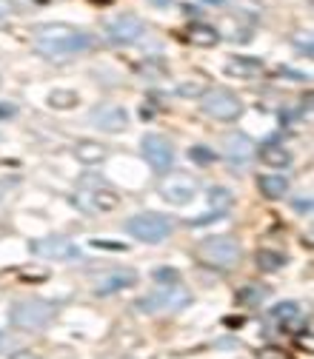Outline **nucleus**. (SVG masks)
I'll list each match as a JSON object with an SVG mask.
<instances>
[{
  "label": "nucleus",
  "instance_id": "obj_24",
  "mask_svg": "<svg viewBox=\"0 0 314 359\" xmlns=\"http://www.w3.org/2000/svg\"><path fill=\"white\" fill-rule=\"evenodd\" d=\"M265 294H269V291H265L263 285H260V288H257V285H249V288H243V291L237 294V302L240 305H257V302L265 300Z\"/></svg>",
  "mask_w": 314,
  "mask_h": 359
},
{
  "label": "nucleus",
  "instance_id": "obj_35",
  "mask_svg": "<svg viewBox=\"0 0 314 359\" xmlns=\"http://www.w3.org/2000/svg\"><path fill=\"white\" fill-rule=\"evenodd\" d=\"M12 12V3H9V0H0V17H6Z\"/></svg>",
  "mask_w": 314,
  "mask_h": 359
},
{
  "label": "nucleus",
  "instance_id": "obj_21",
  "mask_svg": "<svg viewBox=\"0 0 314 359\" xmlns=\"http://www.w3.org/2000/svg\"><path fill=\"white\" fill-rule=\"evenodd\" d=\"M78 91H71V89H55L49 94V106L58 109V111H69V109H75L78 106Z\"/></svg>",
  "mask_w": 314,
  "mask_h": 359
},
{
  "label": "nucleus",
  "instance_id": "obj_27",
  "mask_svg": "<svg viewBox=\"0 0 314 359\" xmlns=\"http://www.w3.org/2000/svg\"><path fill=\"white\" fill-rule=\"evenodd\" d=\"M89 246L103 248V251H126V246H123V243H114V239H91Z\"/></svg>",
  "mask_w": 314,
  "mask_h": 359
},
{
  "label": "nucleus",
  "instance_id": "obj_20",
  "mask_svg": "<svg viewBox=\"0 0 314 359\" xmlns=\"http://www.w3.org/2000/svg\"><path fill=\"white\" fill-rule=\"evenodd\" d=\"M75 157L86 165H94V163H101L106 157V149L101 146V142H94V140H80L78 146H75Z\"/></svg>",
  "mask_w": 314,
  "mask_h": 359
},
{
  "label": "nucleus",
  "instance_id": "obj_23",
  "mask_svg": "<svg viewBox=\"0 0 314 359\" xmlns=\"http://www.w3.org/2000/svg\"><path fill=\"white\" fill-rule=\"evenodd\" d=\"M272 317L286 325L288 320H297V317H300V305H297V302H280V305L272 308Z\"/></svg>",
  "mask_w": 314,
  "mask_h": 359
},
{
  "label": "nucleus",
  "instance_id": "obj_25",
  "mask_svg": "<svg viewBox=\"0 0 314 359\" xmlns=\"http://www.w3.org/2000/svg\"><path fill=\"white\" fill-rule=\"evenodd\" d=\"M214 157H217V154H214V151H209L206 146H191V149H189V160H191V163L209 165V163H214Z\"/></svg>",
  "mask_w": 314,
  "mask_h": 359
},
{
  "label": "nucleus",
  "instance_id": "obj_12",
  "mask_svg": "<svg viewBox=\"0 0 314 359\" xmlns=\"http://www.w3.org/2000/svg\"><path fill=\"white\" fill-rule=\"evenodd\" d=\"M89 120L94 126H101L103 131H109V134H117V131H123L129 126V114L120 106H98L89 114Z\"/></svg>",
  "mask_w": 314,
  "mask_h": 359
},
{
  "label": "nucleus",
  "instance_id": "obj_2",
  "mask_svg": "<svg viewBox=\"0 0 314 359\" xmlns=\"http://www.w3.org/2000/svg\"><path fill=\"white\" fill-rule=\"evenodd\" d=\"M58 314V305L49 302V300H37V297H29V300H20L12 305V325L20 328V331H40L46 328Z\"/></svg>",
  "mask_w": 314,
  "mask_h": 359
},
{
  "label": "nucleus",
  "instance_id": "obj_33",
  "mask_svg": "<svg viewBox=\"0 0 314 359\" xmlns=\"http://www.w3.org/2000/svg\"><path fill=\"white\" fill-rule=\"evenodd\" d=\"M295 208L308 214V211H311V200H308V197H297V200H295Z\"/></svg>",
  "mask_w": 314,
  "mask_h": 359
},
{
  "label": "nucleus",
  "instance_id": "obj_22",
  "mask_svg": "<svg viewBox=\"0 0 314 359\" xmlns=\"http://www.w3.org/2000/svg\"><path fill=\"white\" fill-rule=\"evenodd\" d=\"M254 259H257V268L260 271H277V268L286 266V257L280 251H272V248H260Z\"/></svg>",
  "mask_w": 314,
  "mask_h": 359
},
{
  "label": "nucleus",
  "instance_id": "obj_39",
  "mask_svg": "<svg viewBox=\"0 0 314 359\" xmlns=\"http://www.w3.org/2000/svg\"><path fill=\"white\" fill-rule=\"evenodd\" d=\"M0 194H3V185H0Z\"/></svg>",
  "mask_w": 314,
  "mask_h": 359
},
{
  "label": "nucleus",
  "instance_id": "obj_37",
  "mask_svg": "<svg viewBox=\"0 0 314 359\" xmlns=\"http://www.w3.org/2000/svg\"><path fill=\"white\" fill-rule=\"evenodd\" d=\"M6 234H9V228H6V225H0V239H3Z\"/></svg>",
  "mask_w": 314,
  "mask_h": 359
},
{
  "label": "nucleus",
  "instance_id": "obj_17",
  "mask_svg": "<svg viewBox=\"0 0 314 359\" xmlns=\"http://www.w3.org/2000/svg\"><path fill=\"white\" fill-rule=\"evenodd\" d=\"M257 185H260V194L265 200H283L286 191H288V180L283 174H263L257 180Z\"/></svg>",
  "mask_w": 314,
  "mask_h": 359
},
{
  "label": "nucleus",
  "instance_id": "obj_14",
  "mask_svg": "<svg viewBox=\"0 0 314 359\" xmlns=\"http://www.w3.org/2000/svg\"><path fill=\"white\" fill-rule=\"evenodd\" d=\"M223 154L232 160V163H249L254 154H257V146L252 142V137L246 134H229L226 142H223Z\"/></svg>",
  "mask_w": 314,
  "mask_h": 359
},
{
  "label": "nucleus",
  "instance_id": "obj_5",
  "mask_svg": "<svg viewBox=\"0 0 314 359\" xmlns=\"http://www.w3.org/2000/svg\"><path fill=\"white\" fill-rule=\"evenodd\" d=\"M126 231L140 239V243H163V239L172 234V220L163 217V214L146 211V214H134L126 223Z\"/></svg>",
  "mask_w": 314,
  "mask_h": 359
},
{
  "label": "nucleus",
  "instance_id": "obj_38",
  "mask_svg": "<svg viewBox=\"0 0 314 359\" xmlns=\"http://www.w3.org/2000/svg\"><path fill=\"white\" fill-rule=\"evenodd\" d=\"M209 3H223V0H209Z\"/></svg>",
  "mask_w": 314,
  "mask_h": 359
},
{
  "label": "nucleus",
  "instance_id": "obj_13",
  "mask_svg": "<svg viewBox=\"0 0 314 359\" xmlns=\"http://www.w3.org/2000/svg\"><path fill=\"white\" fill-rule=\"evenodd\" d=\"M134 282H137V271H134V268H114L106 279H101L98 285H94V294H98V297H109V294H114V291L132 288Z\"/></svg>",
  "mask_w": 314,
  "mask_h": 359
},
{
  "label": "nucleus",
  "instance_id": "obj_28",
  "mask_svg": "<svg viewBox=\"0 0 314 359\" xmlns=\"http://www.w3.org/2000/svg\"><path fill=\"white\" fill-rule=\"evenodd\" d=\"M155 279H157V282H172V285H177L180 277H177L175 268H157V271H155Z\"/></svg>",
  "mask_w": 314,
  "mask_h": 359
},
{
  "label": "nucleus",
  "instance_id": "obj_31",
  "mask_svg": "<svg viewBox=\"0 0 314 359\" xmlns=\"http://www.w3.org/2000/svg\"><path fill=\"white\" fill-rule=\"evenodd\" d=\"M17 114V106L15 103H0V120H12Z\"/></svg>",
  "mask_w": 314,
  "mask_h": 359
},
{
  "label": "nucleus",
  "instance_id": "obj_36",
  "mask_svg": "<svg viewBox=\"0 0 314 359\" xmlns=\"http://www.w3.org/2000/svg\"><path fill=\"white\" fill-rule=\"evenodd\" d=\"M152 3H155V6H172L175 0H152Z\"/></svg>",
  "mask_w": 314,
  "mask_h": 359
},
{
  "label": "nucleus",
  "instance_id": "obj_6",
  "mask_svg": "<svg viewBox=\"0 0 314 359\" xmlns=\"http://www.w3.org/2000/svg\"><path fill=\"white\" fill-rule=\"evenodd\" d=\"M206 117L211 120H220V123H232L243 114V103H240L232 91L226 89H211V91H203V100H200Z\"/></svg>",
  "mask_w": 314,
  "mask_h": 359
},
{
  "label": "nucleus",
  "instance_id": "obj_7",
  "mask_svg": "<svg viewBox=\"0 0 314 359\" xmlns=\"http://www.w3.org/2000/svg\"><path fill=\"white\" fill-rule=\"evenodd\" d=\"M140 149H143L146 163L152 165L155 172H160V174H166L175 165V146L163 134H146L140 140Z\"/></svg>",
  "mask_w": 314,
  "mask_h": 359
},
{
  "label": "nucleus",
  "instance_id": "obj_11",
  "mask_svg": "<svg viewBox=\"0 0 314 359\" xmlns=\"http://www.w3.org/2000/svg\"><path fill=\"white\" fill-rule=\"evenodd\" d=\"M234 205V194L229 188H211L209 191V211L203 214V217H195V220H189V225H206L211 220H220L223 214H229Z\"/></svg>",
  "mask_w": 314,
  "mask_h": 359
},
{
  "label": "nucleus",
  "instance_id": "obj_9",
  "mask_svg": "<svg viewBox=\"0 0 314 359\" xmlns=\"http://www.w3.org/2000/svg\"><path fill=\"white\" fill-rule=\"evenodd\" d=\"M35 257L40 259H55V262H66V259H75L80 257V248L71 243V239H63V237H46V239H35L29 246Z\"/></svg>",
  "mask_w": 314,
  "mask_h": 359
},
{
  "label": "nucleus",
  "instance_id": "obj_16",
  "mask_svg": "<svg viewBox=\"0 0 314 359\" xmlns=\"http://www.w3.org/2000/svg\"><path fill=\"white\" fill-rule=\"evenodd\" d=\"M263 71V60L257 57H232L226 63V75L232 77H257Z\"/></svg>",
  "mask_w": 314,
  "mask_h": 359
},
{
  "label": "nucleus",
  "instance_id": "obj_26",
  "mask_svg": "<svg viewBox=\"0 0 314 359\" xmlns=\"http://www.w3.org/2000/svg\"><path fill=\"white\" fill-rule=\"evenodd\" d=\"M260 359H292V353H288L286 348H277V345H265L260 351Z\"/></svg>",
  "mask_w": 314,
  "mask_h": 359
},
{
  "label": "nucleus",
  "instance_id": "obj_10",
  "mask_svg": "<svg viewBox=\"0 0 314 359\" xmlns=\"http://www.w3.org/2000/svg\"><path fill=\"white\" fill-rule=\"evenodd\" d=\"M106 35L112 43H134L143 35V20L134 15H120L106 23Z\"/></svg>",
  "mask_w": 314,
  "mask_h": 359
},
{
  "label": "nucleus",
  "instance_id": "obj_29",
  "mask_svg": "<svg viewBox=\"0 0 314 359\" xmlns=\"http://www.w3.org/2000/svg\"><path fill=\"white\" fill-rule=\"evenodd\" d=\"M177 91L183 94V98H200V94H203V86H200V83H183Z\"/></svg>",
  "mask_w": 314,
  "mask_h": 359
},
{
  "label": "nucleus",
  "instance_id": "obj_19",
  "mask_svg": "<svg viewBox=\"0 0 314 359\" xmlns=\"http://www.w3.org/2000/svg\"><path fill=\"white\" fill-rule=\"evenodd\" d=\"M257 154L265 165H272V169H283V165L292 163V154H288L283 146H277V142H265V146H260Z\"/></svg>",
  "mask_w": 314,
  "mask_h": 359
},
{
  "label": "nucleus",
  "instance_id": "obj_30",
  "mask_svg": "<svg viewBox=\"0 0 314 359\" xmlns=\"http://www.w3.org/2000/svg\"><path fill=\"white\" fill-rule=\"evenodd\" d=\"M295 43H297V49H303L306 55H311V35H308V32H306V35L297 32V35H295Z\"/></svg>",
  "mask_w": 314,
  "mask_h": 359
},
{
  "label": "nucleus",
  "instance_id": "obj_3",
  "mask_svg": "<svg viewBox=\"0 0 314 359\" xmlns=\"http://www.w3.org/2000/svg\"><path fill=\"white\" fill-rule=\"evenodd\" d=\"M198 259L203 262V266L209 268H232L237 266V259H240V246H237V239L220 234V237H209L203 239V243L198 246Z\"/></svg>",
  "mask_w": 314,
  "mask_h": 359
},
{
  "label": "nucleus",
  "instance_id": "obj_8",
  "mask_svg": "<svg viewBox=\"0 0 314 359\" xmlns=\"http://www.w3.org/2000/svg\"><path fill=\"white\" fill-rule=\"evenodd\" d=\"M198 180L195 177H189V174H172V177H163L157 191H160V197L166 203H172V205H186L198 197Z\"/></svg>",
  "mask_w": 314,
  "mask_h": 359
},
{
  "label": "nucleus",
  "instance_id": "obj_4",
  "mask_svg": "<svg viewBox=\"0 0 314 359\" xmlns=\"http://www.w3.org/2000/svg\"><path fill=\"white\" fill-rule=\"evenodd\" d=\"M191 302V294L180 285H166V288L152 291L149 297H140L134 302V308L140 314H175V311L186 308Z\"/></svg>",
  "mask_w": 314,
  "mask_h": 359
},
{
  "label": "nucleus",
  "instance_id": "obj_34",
  "mask_svg": "<svg viewBox=\"0 0 314 359\" xmlns=\"http://www.w3.org/2000/svg\"><path fill=\"white\" fill-rule=\"evenodd\" d=\"M12 359H40V353H32V351H17Z\"/></svg>",
  "mask_w": 314,
  "mask_h": 359
},
{
  "label": "nucleus",
  "instance_id": "obj_15",
  "mask_svg": "<svg viewBox=\"0 0 314 359\" xmlns=\"http://www.w3.org/2000/svg\"><path fill=\"white\" fill-rule=\"evenodd\" d=\"M80 200H91V203H86L91 211H114L120 205L117 191L109 188V185H103V183L94 185V188H86L83 194H80Z\"/></svg>",
  "mask_w": 314,
  "mask_h": 359
},
{
  "label": "nucleus",
  "instance_id": "obj_1",
  "mask_svg": "<svg viewBox=\"0 0 314 359\" xmlns=\"http://www.w3.org/2000/svg\"><path fill=\"white\" fill-rule=\"evenodd\" d=\"M91 35L80 32L69 23H43L35 29V49L49 57V60H60V57H71L80 55L86 49H91Z\"/></svg>",
  "mask_w": 314,
  "mask_h": 359
},
{
  "label": "nucleus",
  "instance_id": "obj_32",
  "mask_svg": "<svg viewBox=\"0 0 314 359\" xmlns=\"http://www.w3.org/2000/svg\"><path fill=\"white\" fill-rule=\"evenodd\" d=\"M297 345H300L303 351H308V353L314 351V345H311V333H308V331H303V333H297Z\"/></svg>",
  "mask_w": 314,
  "mask_h": 359
},
{
  "label": "nucleus",
  "instance_id": "obj_18",
  "mask_svg": "<svg viewBox=\"0 0 314 359\" xmlns=\"http://www.w3.org/2000/svg\"><path fill=\"white\" fill-rule=\"evenodd\" d=\"M189 43H198V46H214L220 43V32H217L214 26H209V23H191L189 32H186Z\"/></svg>",
  "mask_w": 314,
  "mask_h": 359
}]
</instances>
